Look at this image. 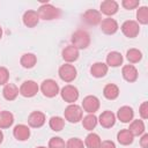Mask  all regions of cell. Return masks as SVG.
<instances>
[{"mask_svg":"<svg viewBox=\"0 0 148 148\" xmlns=\"http://www.w3.org/2000/svg\"><path fill=\"white\" fill-rule=\"evenodd\" d=\"M61 56H62V59L67 64H71V62H74L77 60L80 53H79V50L76 47H74L73 45H68L62 50Z\"/></svg>","mask_w":148,"mask_h":148,"instance_id":"cell-16","label":"cell"},{"mask_svg":"<svg viewBox=\"0 0 148 148\" xmlns=\"http://www.w3.org/2000/svg\"><path fill=\"white\" fill-rule=\"evenodd\" d=\"M140 146L142 148H148V134L147 133H143L141 139H140Z\"/></svg>","mask_w":148,"mask_h":148,"instance_id":"cell-39","label":"cell"},{"mask_svg":"<svg viewBox=\"0 0 148 148\" xmlns=\"http://www.w3.org/2000/svg\"><path fill=\"white\" fill-rule=\"evenodd\" d=\"M109 66L104 62H95L90 67V74L94 77H103L108 74Z\"/></svg>","mask_w":148,"mask_h":148,"instance_id":"cell-20","label":"cell"},{"mask_svg":"<svg viewBox=\"0 0 148 148\" xmlns=\"http://www.w3.org/2000/svg\"><path fill=\"white\" fill-rule=\"evenodd\" d=\"M90 44V36L84 30H77L72 35V45L77 50H84Z\"/></svg>","mask_w":148,"mask_h":148,"instance_id":"cell-1","label":"cell"},{"mask_svg":"<svg viewBox=\"0 0 148 148\" xmlns=\"http://www.w3.org/2000/svg\"><path fill=\"white\" fill-rule=\"evenodd\" d=\"M58 74H59V77L66 82V83H71L73 82L75 79H76V75H77V71L76 68L72 65V64H64L59 67V71H58Z\"/></svg>","mask_w":148,"mask_h":148,"instance_id":"cell-4","label":"cell"},{"mask_svg":"<svg viewBox=\"0 0 148 148\" xmlns=\"http://www.w3.org/2000/svg\"><path fill=\"white\" fill-rule=\"evenodd\" d=\"M121 32L128 37V38H134L139 35L140 32V27H139V23L136 21H133V20H127L125 21L123 24H121Z\"/></svg>","mask_w":148,"mask_h":148,"instance_id":"cell-6","label":"cell"},{"mask_svg":"<svg viewBox=\"0 0 148 148\" xmlns=\"http://www.w3.org/2000/svg\"><path fill=\"white\" fill-rule=\"evenodd\" d=\"M23 23L25 27L28 28H34L38 24L39 22V16H38V13L36 10H27L24 14H23Z\"/></svg>","mask_w":148,"mask_h":148,"instance_id":"cell-17","label":"cell"},{"mask_svg":"<svg viewBox=\"0 0 148 148\" xmlns=\"http://www.w3.org/2000/svg\"><path fill=\"white\" fill-rule=\"evenodd\" d=\"M98 148H116V145L111 140H104V141L101 142Z\"/></svg>","mask_w":148,"mask_h":148,"instance_id":"cell-38","label":"cell"},{"mask_svg":"<svg viewBox=\"0 0 148 148\" xmlns=\"http://www.w3.org/2000/svg\"><path fill=\"white\" fill-rule=\"evenodd\" d=\"M60 95H61V98L65 102H67L69 104H73L79 98V90H77L76 87H74L72 84H67L60 90Z\"/></svg>","mask_w":148,"mask_h":148,"instance_id":"cell-7","label":"cell"},{"mask_svg":"<svg viewBox=\"0 0 148 148\" xmlns=\"http://www.w3.org/2000/svg\"><path fill=\"white\" fill-rule=\"evenodd\" d=\"M133 139H134L133 134H132L127 128L120 130V131L117 133V140H118V142H119L120 145H123V146H128V145H131V143L133 142Z\"/></svg>","mask_w":148,"mask_h":148,"instance_id":"cell-25","label":"cell"},{"mask_svg":"<svg viewBox=\"0 0 148 148\" xmlns=\"http://www.w3.org/2000/svg\"><path fill=\"white\" fill-rule=\"evenodd\" d=\"M2 141H3V133H2V131L0 130V145L2 143Z\"/></svg>","mask_w":148,"mask_h":148,"instance_id":"cell-40","label":"cell"},{"mask_svg":"<svg viewBox=\"0 0 148 148\" xmlns=\"http://www.w3.org/2000/svg\"><path fill=\"white\" fill-rule=\"evenodd\" d=\"M65 146H66V143H65V141L61 138L53 136V138L50 139L47 148H65Z\"/></svg>","mask_w":148,"mask_h":148,"instance_id":"cell-33","label":"cell"},{"mask_svg":"<svg viewBox=\"0 0 148 148\" xmlns=\"http://www.w3.org/2000/svg\"><path fill=\"white\" fill-rule=\"evenodd\" d=\"M97 123H98V119L94 113H88L86 117L82 118V126L87 131H92L96 127Z\"/></svg>","mask_w":148,"mask_h":148,"instance_id":"cell-27","label":"cell"},{"mask_svg":"<svg viewBox=\"0 0 148 148\" xmlns=\"http://www.w3.org/2000/svg\"><path fill=\"white\" fill-rule=\"evenodd\" d=\"M121 74H123V77L130 83L135 82L138 80V76H139L138 69L133 65H125L121 69Z\"/></svg>","mask_w":148,"mask_h":148,"instance_id":"cell-19","label":"cell"},{"mask_svg":"<svg viewBox=\"0 0 148 148\" xmlns=\"http://www.w3.org/2000/svg\"><path fill=\"white\" fill-rule=\"evenodd\" d=\"M37 13H38L39 18L45 20V21H51V20L58 18L60 15V10L51 3H43L38 8Z\"/></svg>","mask_w":148,"mask_h":148,"instance_id":"cell-3","label":"cell"},{"mask_svg":"<svg viewBox=\"0 0 148 148\" xmlns=\"http://www.w3.org/2000/svg\"><path fill=\"white\" fill-rule=\"evenodd\" d=\"M102 140L98 134L96 133H89L84 139V146L87 148H98Z\"/></svg>","mask_w":148,"mask_h":148,"instance_id":"cell-28","label":"cell"},{"mask_svg":"<svg viewBox=\"0 0 148 148\" xmlns=\"http://www.w3.org/2000/svg\"><path fill=\"white\" fill-rule=\"evenodd\" d=\"M38 90H39L38 84H37L35 81H32V80L24 81V82L21 84L20 89H18L20 94H21L23 97H28V98L34 97V96L38 92Z\"/></svg>","mask_w":148,"mask_h":148,"instance_id":"cell-8","label":"cell"},{"mask_svg":"<svg viewBox=\"0 0 148 148\" xmlns=\"http://www.w3.org/2000/svg\"><path fill=\"white\" fill-rule=\"evenodd\" d=\"M9 80V71L6 67H0V86H5Z\"/></svg>","mask_w":148,"mask_h":148,"instance_id":"cell-35","label":"cell"},{"mask_svg":"<svg viewBox=\"0 0 148 148\" xmlns=\"http://www.w3.org/2000/svg\"><path fill=\"white\" fill-rule=\"evenodd\" d=\"M20 62L24 68H32L37 62V57L34 53H24L21 57Z\"/></svg>","mask_w":148,"mask_h":148,"instance_id":"cell-29","label":"cell"},{"mask_svg":"<svg viewBox=\"0 0 148 148\" xmlns=\"http://www.w3.org/2000/svg\"><path fill=\"white\" fill-rule=\"evenodd\" d=\"M1 37H2V28L0 27V39H1Z\"/></svg>","mask_w":148,"mask_h":148,"instance_id":"cell-41","label":"cell"},{"mask_svg":"<svg viewBox=\"0 0 148 148\" xmlns=\"http://www.w3.org/2000/svg\"><path fill=\"white\" fill-rule=\"evenodd\" d=\"M82 20L89 25H96L102 21V14L96 9H88L82 15Z\"/></svg>","mask_w":148,"mask_h":148,"instance_id":"cell-11","label":"cell"},{"mask_svg":"<svg viewBox=\"0 0 148 148\" xmlns=\"http://www.w3.org/2000/svg\"><path fill=\"white\" fill-rule=\"evenodd\" d=\"M40 90L43 92V95L45 97H49V98H52V97H56L59 92H60V88H59V84L52 80V79H46L42 82L40 84Z\"/></svg>","mask_w":148,"mask_h":148,"instance_id":"cell-5","label":"cell"},{"mask_svg":"<svg viewBox=\"0 0 148 148\" xmlns=\"http://www.w3.org/2000/svg\"><path fill=\"white\" fill-rule=\"evenodd\" d=\"M118 23L112 17H106L101 21V30L105 35H113L118 31Z\"/></svg>","mask_w":148,"mask_h":148,"instance_id":"cell-12","label":"cell"},{"mask_svg":"<svg viewBox=\"0 0 148 148\" xmlns=\"http://www.w3.org/2000/svg\"><path fill=\"white\" fill-rule=\"evenodd\" d=\"M121 5H123V7L125 9H130L131 10V9H135L136 7H139L140 1H138V0H123Z\"/></svg>","mask_w":148,"mask_h":148,"instance_id":"cell-36","label":"cell"},{"mask_svg":"<svg viewBox=\"0 0 148 148\" xmlns=\"http://www.w3.org/2000/svg\"><path fill=\"white\" fill-rule=\"evenodd\" d=\"M103 95L106 99H110V101H113L116 99L118 96H119V88L117 84L114 83H109L104 87L103 89Z\"/></svg>","mask_w":148,"mask_h":148,"instance_id":"cell-24","label":"cell"},{"mask_svg":"<svg viewBox=\"0 0 148 148\" xmlns=\"http://www.w3.org/2000/svg\"><path fill=\"white\" fill-rule=\"evenodd\" d=\"M123 56L120 52H117V51H112L110 53H108L106 56V65L110 66V67H118L123 64Z\"/></svg>","mask_w":148,"mask_h":148,"instance_id":"cell-23","label":"cell"},{"mask_svg":"<svg viewBox=\"0 0 148 148\" xmlns=\"http://www.w3.org/2000/svg\"><path fill=\"white\" fill-rule=\"evenodd\" d=\"M136 20H138V23L140 24L148 23V7L146 6L139 7V9L136 10Z\"/></svg>","mask_w":148,"mask_h":148,"instance_id":"cell-32","label":"cell"},{"mask_svg":"<svg viewBox=\"0 0 148 148\" xmlns=\"http://www.w3.org/2000/svg\"><path fill=\"white\" fill-rule=\"evenodd\" d=\"M119 5L117 1L114 0H105L101 3V14H104L109 17H111L112 15H114L118 12Z\"/></svg>","mask_w":148,"mask_h":148,"instance_id":"cell-13","label":"cell"},{"mask_svg":"<svg viewBox=\"0 0 148 148\" xmlns=\"http://www.w3.org/2000/svg\"><path fill=\"white\" fill-rule=\"evenodd\" d=\"M13 135L18 141H25L30 138V128L24 124H18L14 127Z\"/></svg>","mask_w":148,"mask_h":148,"instance_id":"cell-15","label":"cell"},{"mask_svg":"<svg viewBox=\"0 0 148 148\" xmlns=\"http://www.w3.org/2000/svg\"><path fill=\"white\" fill-rule=\"evenodd\" d=\"M101 126L104 128H111L114 124H116V114L109 110L103 111L99 114V118H97Z\"/></svg>","mask_w":148,"mask_h":148,"instance_id":"cell-14","label":"cell"},{"mask_svg":"<svg viewBox=\"0 0 148 148\" xmlns=\"http://www.w3.org/2000/svg\"><path fill=\"white\" fill-rule=\"evenodd\" d=\"M36 148H46V147H44V146H39V147H36Z\"/></svg>","mask_w":148,"mask_h":148,"instance_id":"cell-42","label":"cell"},{"mask_svg":"<svg viewBox=\"0 0 148 148\" xmlns=\"http://www.w3.org/2000/svg\"><path fill=\"white\" fill-rule=\"evenodd\" d=\"M14 123V116L9 111H0V130L9 128Z\"/></svg>","mask_w":148,"mask_h":148,"instance_id":"cell-26","label":"cell"},{"mask_svg":"<svg viewBox=\"0 0 148 148\" xmlns=\"http://www.w3.org/2000/svg\"><path fill=\"white\" fill-rule=\"evenodd\" d=\"M64 114H65V119L69 123H73V124H76L79 123L80 120H82V117H83V110L80 105L73 103V104H69L65 111H64Z\"/></svg>","mask_w":148,"mask_h":148,"instance_id":"cell-2","label":"cell"},{"mask_svg":"<svg viewBox=\"0 0 148 148\" xmlns=\"http://www.w3.org/2000/svg\"><path fill=\"white\" fill-rule=\"evenodd\" d=\"M139 113H140V116H141L142 119H147L148 118V102H143L140 105Z\"/></svg>","mask_w":148,"mask_h":148,"instance_id":"cell-37","label":"cell"},{"mask_svg":"<svg viewBox=\"0 0 148 148\" xmlns=\"http://www.w3.org/2000/svg\"><path fill=\"white\" fill-rule=\"evenodd\" d=\"M65 148H84V143L79 138H71L66 142Z\"/></svg>","mask_w":148,"mask_h":148,"instance_id":"cell-34","label":"cell"},{"mask_svg":"<svg viewBox=\"0 0 148 148\" xmlns=\"http://www.w3.org/2000/svg\"><path fill=\"white\" fill-rule=\"evenodd\" d=\"M133 117H134V111L131 106L128 105H124L121 108L118 109V112H117V118L121 121V123H130L133 120Z\"/></svg>","mask_w":148,"mask_h":148,"instance_id":"cell-18","label":"cell"},{"mask_svg":"<svg viewBox=\"0 0 148 148\" xmlns=\"http://www.w3.org/2000/svg\"><path fill=\"white\" fill-rule=\"evenodd\" d=\"M45 121H46L45 114L40 111H34L28 117V124H29L30 127H34V128L42 127L45 124Z\"/></svg>","mask_w":148,"mask_h":148,"instance_id":"cell-10","label":"cell"},{"mask_svg":"<svg viewBox=\"0 0 148 148\" xmlns=\"http://www.w3.org/2000/svg\"><path fill=\"white\" fill-rule=\"evenodd\" d=\"M99 109V99L94 95H88L82 101V110L88 113H95Z\"/></svg>","mask_w":148,"mask_h":148,"instance_id":"cell-9","label":"cell"},{"mask_svg":"<svg viewBox=\"0 0 148 148\" xmlns=\"http://www.w3.org/2000/svg\"><path fill=\"white\" fill-rule=\"evenodd\" d=\"M20 91L18 88L14 84V83H7L5 84L3 89H2V95L7 101H14L16 99V97L18 96Z\"/></svg>","mask_w":148,"mask_h":148,"instance_id":"cell-21","label":"cell"},{"mask_svg":"<svg viewBox=\"0 0 148 148\" xmlns=\"http://www.w3.org/2000/svg\"><path fill=\"white\" fill-rule=\"evenodd\" d=\"M132 134L133 136H140L145 133L146 131V127H145V123L143 120L141 119H135V120H132L131 124H130V128H127Z\"/></svg>","mask_w":148,"mask_h":148,"instance_id":"cell-22","label":"cell"},{"mask_svg":"<svg viewBox=\"0 0 148 148\" xmlns=\"http://www.w3.org/2000/svg\"><path fill=\"white\" fill-rule=\"evenodd\" d=\"M126 58L131 64H136L142 59V52L138 49H130L126 52Z\"/></svg>","mask_w":148,"mask_h":148,"instance_id":"cell-31","label":"cell"},{"mask_svg":"<svg viewBox=\"0 0 148 148\" xmlns=\"http://www.w3.org/2000/svg\"><path fill=\"white\" fill-rule=\"evenodd\" d=\"M49 126L54 132H60L65 126V120L59 116H53L49 120Z\"/></svg>","mask_w":148,"mask_h":148,"instance_id":"cell-30","label":"cell"}]
</instances>
